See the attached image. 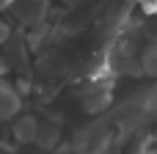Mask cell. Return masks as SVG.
Listing matches in <instances>:
<instances>
[{
    "instance_id": "1",
    "label": "cell",
    "mask_w": 157,
    "mask_h": 154,
    "mask_svg": "<svg viewBox=\"0 0 157 154\" xmlns=\"http://www.w3.org/2000/svg\"><path fill=\"white\" fill-rule=\"evenodd\" d=\"M144 66H146V72H155V74H157V44L146 50V55H144Z\"/></svg>"
}]
</instances>
